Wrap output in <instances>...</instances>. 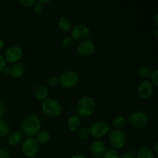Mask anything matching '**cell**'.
Masks as SVG:
<instances>
[{
    "label": "cell",
    "mask_w": 158,
    "mask_h": 158,
    "mask_svg": "<svg viewBox=\"0 0 158 158\" xmlns=\"http://www.w3.org/2000/svg\"><path fill=\"white\" fill-rule=\"evenodd\" d=\"M21 127L25 135L28 137H34L41 130V120L38 116L30 114L23 120Z\"/></svg>",
    "instance_id": "cell-1"
},
{
    "label": "cell",
    "mask_w": 158,
    "mask_h": 158,
    "mask_svg": "<svg viewBox=\"0 0 158 158\" xmlns=\"http://www.w3.org/2000/svg\"><path fill=\"white\" fill-rule=\"evenodd\" d=\"M96 110V101L93 97H84L80 99L76 106L77 115L87 117L92 115Z\"/></svg>",
    "instance_id": "cell-2"
},
{
    "label": "cell",
    "mask_w": 158,
    "mask_h": 158,
    "mask_svg": "<svg viewBox=\"0 0 158 158\" xmlns=\"http://www.w3.org/2000/svg\"><path fill=\"white\" fill-rule=\"evenodd\" d=\"M42 110L47 117L56 118L61 114L62 106L60 102L56 99L46 98L42 103Z\"/></svg>",
    "instance_id": "cell-3"
},
{
    "label": "cell",
    "mask_w": 158,
    "mask_h": 158,
    "mask_svg": "<svg viewBox=\"0 0 158 158\" xmlns=\"http://www.w3.org/2000/svg\"><path fill=\"white\" fill-rule=\"evenodd\" d=\"M80 77L75 71H67L63 73L59 78V84L64 89H72L79 83Z\"/></svg>",
    "instance_id": "cell-4"
},
{
    "label": "cell",
    "mask_w": 158,
    "mask_h": 158,
    "mask_svg": "<svg viewBox=\"0 0 158 158\" xmlns=\"http://www.w3.org/2000/svg\"><path fill=\"white\" fill-rule=\"evenodd\" d=\"M21 150L26 157H33L40 151V143L35 137H28L23 142Z\"/></svg>",
    "instance_id": "cell-5"
},
{
    "label": "cell",
    "mask_w": 158,
    "mask_h": 158,
    "mask_svg": "<svg viewBox=\"0 0 158 158\" xmlns=\"http://www.w3.org/2000/svg\"><path fill=\"white\" fill-rule=\"evenodd\" d=\"M126 141V134L122 130L115 129L110 133L109 142L114 150L121 149L125 145Z\"/></svg>",
    "instance_id": "cell-6"
},
{
    "label": "cell",
    "mask_w": 158,
    "mask_h": 158,
    "mask_svg": "<svg viewBox=\"0 0 158 158\" xmlns=\"http://www.w3.org/2000/svg\"><path fill=\"white\" fill-rule=\"evenodd\" d=\"M89 134L94 138H102L104 137L109 133L110 127L105 121L94 122L89 128Z\"/></svg>",
    "instance_id": "cell-7"
},
{
    "label": "cell",
    "mask_w": 158,
    "mask_h": 158,
    "mask_svg": "<svg viewBox=\"0 0 158 158\" xmlns=\"http://www.w3.org/2000/svg\"><path fill=\"white\" fill-rule=\"evenodd\" d=\"M128 122L130 125L134 128H143L148 124V115L143 111H135L130 114L128 117Z\"/></svg>",
    "instance_id": "cell-8"
},
{
    "label": "cell",
    "mask_w": 158,
    "mask_h": 158,
    "mask_svg": "<svg viewBox=\"0 0 158 158\" xmlns=\"http://www.w3.org/2000/svg\"><path fill=\"white\" fill-rule=\"evenodd\" d=\"M70 34V37L73 40V41L83 42L87 40V38L90 34V30L86 25L78 24L72 28Z\"/></svg>",
    "instance_id": "cell-9"
},
{
    "label": "cell",
    "mask_w": 158,
    "mask_h": 158,
    "mask_svg": "<svg viewBox=\"0 0 158 158\" xmlns=\"http://www.w3.org/2000/svg\"><path fill=\"white\" fill-rule=\"evenodd\" d=\"M3 57L6 63L15 64V63H19V61L23 57V50L21 48L17 46H11L6 49Z\"/></svg>",
    "instance_id": "cell-10"
},
{
    "label": "cell",
    "mask_w": 158,
    "mask_h": 158,
    "mask_svg": "<svg viewBox=\"0 0 158 158\" xmlns=\"http://www.w3.org/2000/svg\"><path fill=\"white\" fill-rule=\"evenodd\" d=\"M77 52L80 56H90L95 52V45L92 41H89V40L80 42L77 46Z\"/></svg>",
    "instance_id": "cell-11"
},
{
    "label": "cell",
    "mask_w": 158,
    "mask_h": 158,
    "mask_svg": "<svg viewBox=\"0 0 158 158\" xmlns=\"http://www.w3.org/2000/svg\"><path fill=\"white\" fill-rule=\"evenodd\" d=\"M154 93V86L150 80H144L139 84L137 94L141 99L146 100L150 98Z\"/></svg>",
    "instance_id": "cell-12"
},
{
    "label": "cell",
    "mask_w": 158,
    "mask_h": 158,
    "mask_svg": "<svg viewBox=\"0 0 158 158\" xmlns=\"http://www.w3.org/2000/svg\"><path fill=\"white\" fill-rule=\"evenodd\" d=\"M89 152L93 157H102L106 152V145L101 140H94L89 145Z\"/></svg>",
    "instance_id": "cell-13"
},
{
    "label": "cell",
    "mask_w": 158,
    "mask_h": 158,
    "mask_svg": "<svg viewBox=\"0 0 158 158\" xmlns=\"http://www.w3.org/2000/svg\"><path fill=\"white\" fill-rule=\"evenodd\" d=\"M81 126V119L77 114H73L69 117L67 121L68 129L71 132H77Z\"/></svg>",
    "instance_id": "cell-14"
},
{
    "label": "cell",
    "mask_w": 158,
    "mask_h": 158,
    "mask_svg": "<svg viewBox=\"0 0 158 158\" xmlns=\"http://www.w3.org/2000/svg\"><path fill=\"white\" fill-rule=\"evenodd\" d=\"M25 71H26L25 65L23 63L19 62V63H15L11 67L10 76L13 79H19L24 75Z\"/></svg>",
    "instance_id": "cell-15"
},
{
    "label": "cell",
    "mask_w": 158,
    "mask_h": 158,
    "mask_svg": "<svg viewBox=\"0 0 158 158\" xmlns=\"http://www.w3.org/2000/svg\"><path fill=\"white\" fill-rule=\"evenodd\" d=\"M48 88L47 86L43 84H40L36 86L34 92V96L35 99L38 100L39 101H44L48 97Z\"/></svg>",
    "instance_id": "cell-16"
},
{
    "label": "cell",
    "mask_w": 158,
    "mask_h": 158,
    "mask_svg": "<svg viewBox=\"0 0 158 158\" xmlns=\"http://www.w3.org/2000/svg\"><path fill=\"white\" fill-rule=\"evenodd\" d=\"M58 28L64 33L69 32L72 29V22L68 17L62 16L58 21Z\"/></svg>",
    "instance_id": "cell-17"
},
{
    "label": "cell",
    "mask_w": 158,
    "mask_h": 158,
    "mask_svg": "<svg viewBox=\"0 0 158 158\" xmlns=\"http://www.w3.org/2000/svg\"><path fill=\"white\" fill-rule=\"evenodd\" d=\"M23 140V134L19 131H13L8 135V143L11 146H17Z\"/></svg>",
    "instance_id": "cell-18"
},
{
    "label": "cell",
    "mask_w": 158,
    "mask_h": 158,
    "mask_svg": "<svg viewBox=\"0 0 158 158\" xmlns=\"http://www.w3.org/2000/svg\"><path fill=\"white\" fill-rule=\"evenodd\" d=\"M127 124V119L121 115L116 116L112 120V126L115 129L121 130Z\"/></svg>",
    "instance_id": "cell-19"
},
{
    "label": "cell",
    "mask_w": 158,
    "mask_h": 158,
    "mask_svg": "<svg viewBox=\"0 0 158 158\" xmlns=\"http://www.w3.org/2000/svg\"><path fill=\"white\" fill-rule=\"evenodd\" d=\"M137 158H154V154L150 147L143 146L137 152Z\"/></svg>",
    "instance_id": "cell-20"
},
{
    "label": "cell",
    "mask_w": 158,
    "mask_h": 158,
    "mask_svg": "<svg viewBox=\"0 0 158 158\" xmlns=\"http://www.w3.org/2000/svg\"><path fill=\"white\" fill-rule=\"evenodd\" d=\"M35 136H36V138L35 139H36V140L40 144V143L44 144V143L49 142V140H50V134L47 131H46V130L40 131Z\"/></svg>",
    "instance_id": "cell-21"
},
{
    "label": "cell",
    "mask_w": 158,
    "mask_h": 158,
    "mask_svg": "<svg viewBox=\"0 0 158 158\" xmlns=\"http://www.w3.org/2000/svg\"><path fill=\"white\" fill-rule=\"evenodd\" d=\"M10 132V127L7 121L0 119V137H7Z\"/></svg>",
    "instance_id": "cell-22"
},
{
    "label": "cell",
    "mask_w": 158,
    "mask_h": 158,
    "mask_svg": "<svg viewBox=\"0 0 158 158\" xmlns=\"http://www.w3.org/2000/svg\"><path fill=\"white\" fill-rule=\"evenodd\" d=\"M151 73H152V72H151V68L147 66H140L137 69V74H138L139 77L144 79V80H148V78H150L151 76Z\"/></svg>",
    "instance_id": "cell-23"
},
{
    "label": "cell",
    "mask_w": 158,
    "mask_h": 158,
    "mask_svg": "<svg viewBox=\"0 0 158 158\" xmlns=\"http://www.w3.org/2000/svg\"><path fill=\"white\" fill-rule=\"evenodd\" d=\"M89 128L87 127H80L78 131H77V137L80 139H86L89 136Z\"/></svg>",
    "instance_id": "cell-24"
},
{
    "label": "cell",
    "mask_w": 158,
    "mask_h": 158,
    "mask_svg": "<svg viewBox=\"0 0 158 158\" xmlns=\"http://www.w3.org/2000/svg\"><path fill=\"white\" fill-rule=\"evenodd\" d=\"M103 158H120V155L117 150L109 149L106 151L103 156Z\"/></svg>",
    "instance_id": "cell-25"
},
{
    "label": "cell",
    "mask_w": 158,
    "mask_h": 158,
    "mask_svg": "<svg viewBox=\"0 0 158 158\" xmlns=\"http://www.w3.org/2000/svg\"><path fill=\"white\" fill-rule=\"evenodd\" d=\"M74 45V41L70 36H66L62 41V46H63L64 49H69L70 48H72Z\"/></svg>",
    "instance_id": "cell-26"
},
{
    "label": "cell",
    "mask_w": 158,
    "mask_h": 158,
    "mask_svg": "<svg viewBox=\"0 0 158 158\" xmlns=\"http://www.w3.org/2000/svg\"><path fill=\"white\" fill-rule=\"evenodd\" d=\"M48 86L50 87H56L59 86V77L56 76H51L47 80Z\"/></svg>",
    "instance_id": "cell-27"
},
{
    "label": "cell",
    "mask_w": 158,
    "mask_h": 158,
    "mask_svg": "<svg viewBox=\"0 0 158 158\" xmlns=\"http://www.w3.org/2000/svg\"><path fill=\"white\" fill-rule=\"evenodd\" d=\"M35 0H19V3L20 4V6L25 8L32 7L33 5L35 4Z\"/></svg>",
    "instance_id": "cell-28"
},
{
    "label": "cell",
    "mask_w": 158,
    "mask_h": 158,
    "mask_svg": "<svg viewBox=\"0 0 158 158\" xmlns=\"http://www.w3.org/2000/svg\"><path fill=\"white\" fill-rule=\"evenodd\" d=\"M151 83H152L154 86H158V70L156 69L154 72L151 73Z\"/></svg>",
    "instance_id": "cell-29"
},
{
    "label": "cell",
    "mask_w": 158,
    "mask_h": 158,
    "mask_svg": "<svg viewBox=\"0 0 158 158\" xmlns=\"http://www.w3.org/2000/svg\"><path fill=\"white\" fill-rule=\"evenodd\" d=\"M32 10L35 12V14H40L43 11V5H42L41 3H40L39 2H35V4L32 6Z\"/></svg>",
    "instance_id": "cell-30"
},
{
    "label": "cell",
    "mask_w": 158,
    "mask_h": 158,
    "mask_svg": "<svg viewBox=\"0 0 158 158\" xmlns=\"http://www.w3.org/2000/svg\"><path fill=\"white\" fill-rule=\"evenodd\" d=\"M6 67V63L4 60L3 56L0 54V72H2L3 69Z\"/></svg>",
    "instance_id": "cell-31"
},
{
    "label": "cell",
    "mask_w": 158,
    "mask_h": 158,
    "mask_svg": "<svg viewBox=\"0 0 158 158\" xmlns=\"http://www.w3.org/2000/svg\"><path fill=\"white\" fill-rule=\"evenodd\" d=\"M5 113H6V106L2 102L0 101V119H2V117L4 116Z\"/></svg>",
    "instance_id": "cell-32"
},
{
    "label": "cell",
    "mask_w": 158,
    "mask_h": 158,
    "mask_svg": "<svg viewBox=\"0 0 158 158\" xmlns=\"http://www.w3.org/2000/svg\"><path fill=\"white\" fill-rule=\"evenodd\" d=\"M0 158H10V156L7 151L0 149Z\"/></svg>",
    "instance_id": "cell-33"
},
{
    "label": "cell",
    "mask_w": 158,
    "mask_h": 158,
    "mask_svg": "<svg viewBox=\"0 0 158 158\" xmlns=\"http://www.w3.org/2000/svg\"><path fill=\"white\" fill-rule=\"evenodd\" d=\"M151 149H152L153 152H154V154H158V142H155V143H154V145H153Z\"/></svg>",
    "instance_id": "cell-34"
},
{
    "label": "cell",
    "mask_w": 158,
    "mask_h": 158,
    "mask_svg": "<svg viewBox=\"0 0 158 158\" xmlns=\"http://www.w3.org/2000/svg\"><path fill=\"white\" fill-rule=\"evenodd\" d=\"M120 158H134V156L131 154V153H123Z\"/></svg>",
    "instance_id": "cell-35"
},
{
    "label": "cell",
    "mask_w": 158,
    "mask_h": 158,
    "mask_svg": "<svg viewBox=\"0 0 158 158\" xmlns=\"http://www.w3.org/2000/svg\"><path fill=\"white\" fill-rule=\"evenodd\" d=\"M2 72L4 73L5 75H6V76H10V73H11V68H10V67H8V66H6V67L4 69H3Z\"/></svg>",
    "instance_id": "cell-36"
},
{
    "label": "cell",
    "mask_w": 158,
    "mask_h": 158,
    "mask_svg": "<svg viewBox=\"0 0 158 158\" xmlns=\"http://www.w3.org/2000/svg\"><path fill=\"white\" fill-rule=\"evenodd\" d=\"M71 158H86V157L82 154H75Z\"/></svg>",
    "instance_id": "cell-37"
},
{
    "label": "cell",
    "mask_w": 158,
    "mask_h": 158,
    "mask_svg": "<svg viewBox=\"0 0 158 158\" xmlns=\"http://www.w3.org/2000/svg\"><path fill=\"white\" fill-rule=\"evenodd\" d=\"M4 47H5L4 42H3V40H2L1 39H0V51L2 50V49H4Z\"/></svg>",
    "instance_id": "cell-38"
},
{
    "label": "cell",
    "mask_w": 158,
    "mask_h": 158,
    "mask_svg": "<svg viewBox=\"0 0 158 158\" xmlns=\"http://www.w3.org/2000/svg\"><path fill=\"white\" fill-rule=\"evenodd\" d=\"M37 2H39L40 3H41L42 5H43V4H45V3H49V2H50V0H38V1Z\"/></svg>",
    "instance_id": "cell-39"
},
{
    "label": "cell",
    "mask_w": 158,
    "mask_h": 158,
    "mask_svg": "<svg viewBox=\"0 0 158 158\" xmlns=\"http://www.w3.org/2000/svg\"><path fill=\"white\" fill-rule=\"evenodd\" d=\"M154 22H155V24L158 25V13L157 12V13L155 14V16H154Z\"/></svg>",
    "instance_id": "cell-40"
},
{
    "label": "cell",
    "mask_w": 158,
    "mask_h": 158,
    "mask_svg": "<svg viewBox=\"0 0 158 158\" xmlns=\"http://www.w3.org/2000/svg\"><path fill=\"white\" fill-rule=\"evenodd\" d=\"M154 38L157 39V37H158V29H155V31H154Z\"/></svg>",
    "instance_id": "cell-41"
}]
</instances>
